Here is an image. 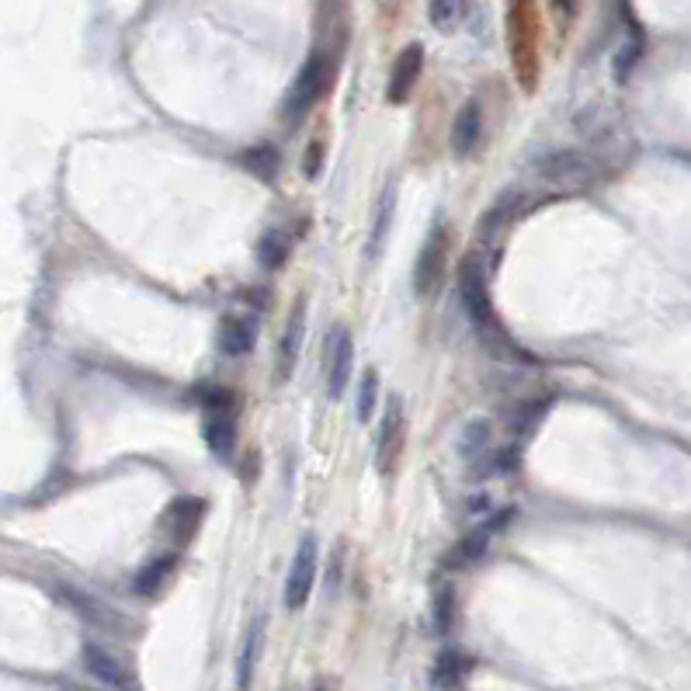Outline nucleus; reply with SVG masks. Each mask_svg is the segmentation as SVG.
Wrapping results in <instances>:
<instances>
[{
	"label": "nucleus",
	"mask_w": 691,
	"mask_h": 691,
	"mask_svg": "<svg viewBox=\"0 0 691 691\" xmlns=\"http://www.w3.org/2000/svg\"><path fill=\"white\" fill-rule=\"evenodd\" d=\"M351 369H354V341L344 327H338L334 334H330V348H327V393H330V400H338L348 390Z\"/></svg>",
	"instance_id": "obj_9"
},
{
	"label": "nucleus",
	"mask_w": 691,
	"mask_h": 691,
	"mask_svg": "<svg viewBox=\"0 0 691 691\" xmlns=\"http://www.w3.org/2000/svg\"><path fill=\"white\" fill-rule=\"evenodd\" d=\"M302 171L310 174V177H317V171H320V146L306 149V164H302Z\"/></svg>",
	"instance_id": "obj_30"
},
{
	"label": "nucleus",
	"mask_w": 691,
	"mask_h": 691,
	"mask_svg": "<svg viewBox=\"0 0 691 691\" xmlns=\"http://www.w3.org/2000/svg\"><path fill=\"white\" fill-rule=\"evenodd\" d=\"M313 584H317V543L302 539L299 549H296V559H292L289 580H286V605L292 611H299L306 601H310Z\"/></svg>",
	"instance_id": "obj_7"
},
{
	"label": "nucleus",
	"mask_w": 691,
	"mask_h": 691,
	"mask_svg": "<svg viewBox=\"0 0 691 691\" xmlns=\"http://www.w3.org/2000/svg\"><path fill=\"white\" fill-rule=\"evenodd\" d=\"M539 174L553 185H587L595 171L584 157H577V153H553V157L539 164Z\"/></svg>",
	"instance_id": "obj_11"
},
{
	"label": "nucleus",
	"mask_w": 691,
	"mask_h": 691,
	"mask_svg": "<svg viewBox=\"0 0 691 691\" xmlns=\"http://www.w3.org/2000/svg\"><path fill=\"white\" fill-rule=\"evenodd\" d=\"M244 164L258 174V177H265V182H271L275 177V167H278V153H275V146H258V149H247L244 153Z\"/></svg>",
	"instance_id": "obj_25"
},
{
	"label": "nucleus",
	"mask_w": 691,
	"mask_h": 691,
	"mask_svg": "<svg viewBox=\"0 0 691 691\" xmlns=\"http://www.w3.org/2000/svg\"><path fill=\"white\" fill-rule=\"evenodd\" d=\"M171 570H174V559H171V556L153 559L149 567H143V570H140V577L133 580V591H136L140 598H153V595H161V587L167 584Z\"/></svg>",
	"instance_id": "obj_20"
},
{
	"label": "nucleus",
	"mask_w": 691,
	"mask_h": 691,
	"mask_svg": "<svg viewBox=\"0 0 691 691\" xmlns=\"http://www.w3.org/2000/svg\"><path fill=\"white\" fill-rule=\"evenodd\" d=\"M393 202H396V188H386L382 192V198H379V216H375V229H372V247H369V254L375 258L379 254V247H382V237H386V226H390V216H393Z\"/></svg>",
	"instance_id": "obj_24"
},
{
	"label": "nucleus",
	"mask_w": 691,
	"mask_h": 691,
	"mask_svg": "<svg viewBox=\"0 0 691 691\" xmlns=\"http://www.w3.org/2000/svg\"><path fill=\"white\" fill-rule=\"evenodd\" d=\"M330 73H334V66H330V60L323 53H313L310 60H306V66L299 70L296 84L289 87V97H286V118L289 122H302L306 115H310V109L330 87Z\"/></svg>",
	"instance_id": "obj_2"
},
{
	"label": "nucleus",
	"mask_w": 691,
	"mask_h": 691,
	"mask_svg": "<svg viewBox=\"0 0 691 691\" xmlns=\"http://www.w3.org/2000/svg\"><path fill=\"white\" fill-rule=\"evenodd\" d=\"M434 622H439V632H448V626H452V587H445V591L439 595V601H434Z\"/></svg>",
	"instance_id": "obj_28"
},
{
	"label": "nucleus",
	"mask_w": 691,
	"mask_h": 691,
	"mask_svg": "<svg viewBox=\"0 0 691 691\" xmlns=\"http://www.w3.org/2000/svg\"><path fill=\"white\" fill-rule=\"evenodd\" d=\"M202 510H206V504L195 501V497L174 501L171 510H167V532H171V539L188 543V539H192V532H195L198 522H202Z\"/></svg>",
	"instance_id": "obj_13"
},
{
	"label": "nucleus",
	"mask_w": 691,
	"mask_h": 691,
	"mask_svg": "<svg viewBox=\"0 0 691 691\" xmlns=\"http://www.w3.org/2000/svg\"><path fill=\"white\" fill-rule=\"evenodd\" d=\"M510 45L525 87H535V24H532V0H510Z\"/></svg>",
	"instance_id": "obj_4"
},
{
	"label": "nucleus",
	"mask_w": 691,
	"mask_h": 691,
	"mask_svg": "<svg viewBox=\"0 0 691 691\" xmlns=\"http://www.w3.org/2000/svg\"><path fill=\"white\" fill-rule=\"evenodd\" d=\"M261 643H265V619L254 622L247 639H244V650H240V660H237V688L240 691L250 688L254 668H258V657H261Z\"/></svg>",
	"instance_id": "obj_16"
},
{
	"label": "nucleus",
	"mask_w": 691,
	"mask_h": 691,
	"mask_svg": "<svg viewBox=\"0 0 691 691\" xmlns=\"http://www.w3.org/2000/svg\"><path fill=\"white\" fill-rule=\"evenodd\" d=\"M63 595H66V601L76 608V616L81 619H87L91 626H101V629H112L115 632V626L122 622L112 608H105L97 598H91V595H81V591H70V587H63Z\"/></svg>",
	"instance_id": "obj_17"
},
{
	"label": "nucleus",
	"mask_w": 691,
	"mask_h": 691,
	"mask_svg": "<svg viewBox=\"0 0 691 691\" xmlns=\"http://www.w3.org/2000/svg\"><path fill=\"white\" fill-rule=\"evenodd\" d=\"M458 296H463V306L473 320V330L476 338L483 341V348L491 351L497 362H528L525 348L507 334V327L501 323L497 310H494V299H491V281H486V271H483V261L476 254L463 261L458 268Z\"/></svg>",
	"instance_id": "obj_1"
},
{
	"label": "nucleus",
	"mask_w": 691,
	"mask_h": 691,
	"mask_svg": "<svg viewBox=\"0 0 691 691\" xmlns=\"http://www.w3.org/2000/svg\"><path fill=\"white\" fill-rule=\"evenodd\" d=\"M286 254H289V237L281 234V229H268V234L261 237V244H258V261L265 268H281Z\"/></svg>",
	"instance_id": "obj_22"
},
{
	"label": "nucleus",
	"mask_w": 691,
	"mask_h": 691,
	"mask_svg": "<svg viewBox=\"0 0 691 691\" xmlns=\"http://www.w3.org/2000/svg\"><path fill=\"white\" fill-rule=\"evenodd\" d=\"M375 403H379V372L369 369L365 379H362V390H358V421H372L375 414Z\"/></svg>",
	"instance_id": "obj_26"
},
{
	"label": "nucleus",
	"mask_w": 691,
	"mask_h": 691,
	"mask_svg": "<svg viewBox=\"0 0 691 691\" xmlns=\"http://www.w3.org/2000/svg\"><path fill=\"white\" fill-rule=\"evenodd\" d=\"M549 8H553L556 18L574 21V14H577V8H580V0H549Z\"/></svg>",
	"instance_id": "obj_29"
},
{
	"label": "nucleus",
	"mask_w": 691,
	"mask_h": 691,
	"mask_svg": "<svg viewBox=\"0 0 691 691\" xmlns=\"http://www.w3.org/2000/svg\"><path fill=\"white\" fill-rule=\"evenodd\" d=\"M424 73V45L421 42H411L403 49V53L396 56L393 63V73H390V87H386V97L390 105H406V97L414 94L417 81Z\"/></svg>",
	"instance_id": "obj_8"
},
{
	"label": "nucleus",
	"mask_w": 691,
	"mask_h": 691,
	"mask_svg": "<svg viewBox=\"0 0 691 691\" xmlns=\"http://www.w3.org/2000/svg\"><path fill=\"white\" fill-rule=\"evenodd\" d=\"M445 265H448V254H445V229L434 226L421 254H417V265H414V292L431 299L434 292L442 289L445 281Z\"/></svg>",
	"instance_id": "obj_5"
},
{
	"label": "nucleus",
	"mask_w": 691,
	"mask_h": 691,
	"mask_svg": "<svg viewBox=\"0 0 691 691\" xmlns=\"http://www.w3.org/2000/svg\"><path fill=\"white\" fill-rule=\"evenodd\" d=\"M84 668L112 691H143L130 663L101 643H84Z\"/></svg>",
	"instance_id": "obj_6"
},
{
	"label": "nucleus",
	"mask_w": 691,
	"mask_h": 691,
	"mask_svg": "<svg viewBox=\"0 0 691 691\" xmlns=\"http://www.w3.org/2000/svg\"><path fill=\"white\" fill-rule=\"evenodd\" d=\"M643 56V32H639V24L629 18V42H626V49L619 53V60H616V73L619 76H626L632 66H636V60Z\"/></svg>",
	"instance_id": "obj_27"
},
{
	"label": "nucleus",
	"mask_w": 691,
	"mask_h": 691,
	"mask_svg": "<svg viewBox=\"0 0 691 691\" xmlns=\"http://www.w3.org/2000/svg\"><path fill=\"white\" fill-rule=\"evenodd\" d=\"M491 532H494V525H486V528L466 535V539L452 549V567H470V563H476V559L486 553V543H491Z\"/></svg>",
	"instance_id": "obj_21"
},
{
	"label": "nucleus",
	"mask_w": 691,
	"mask_h": 691,
	"mask_svg": "<svg viewBox=\"0 0 691 691\" xmlns=\"http://www.w3.org/2000/svg\"><path fill=\"white\" fill-rule=\"evenodd\" d=\"M494 445V427L491 421H470L463 427V442H458V448H463V455L470 458V463H479V458H486V452H491Z\"/></svg>",
	"instance_id": "obj_19"
},
{
	"label": "nucleus",
	"mask_w": 691,
	"mask_h": 691,
	"mask_svg": "<svg viewBox=\"0 0 691 691\" xmlns=\"http://www.w3.org/2000/svg\"><path fill=\"white\" fill-rule=\"evenodd\" d=\"M479 130H483V105L473 97L466 101L463 109H458L455 122H452V149L458 153V157H466V153L476 149V140H479Z\"/></svg>",
	"instance_id": "obj_12"
},
{
	"label": "nucleus",
	"mask_w": 691,
	"mask_h": 691,
	"mask_svg": "<svg viewBox=\"0 0 691 691\" xmlns=\"http://www.w3.org/2000/svg\"><path fill=\"white\" fill-rule=\"evenodd\" d=\"M473 668V660L466 653L458 650H445L439 660H434V671H431V681L434 688H455L458 681H463Z\"/></svg>",
	"instance_id": "obj_18"
},
{
	"label": "nucleus",
	"mask_w": 691,
	"mask_h": 691,
	"mask_svg": "<svg viewBox=\"0 0 691 691\" xmlns=\"http://www.w3.org/2000/svg\"><path fill=\"white\" fill-rule=\"evenodd\" d=\"M427 14H431V24L439 32H452L458 24V18H463V0H431Z\"/></svg>",
	"instance_id": "obj_23"
},
{
	"label": "nucleus",
	"mask_w": 691,
	"mask_h": 691,
	"mask_svg": "<svg viewBox=\"0 0 691 691\" xmlns=\"http://www.w3.org/2000/svg\"><path fill=\"white\" fill-rule=\"evenodd\" d=\"M302 334H306V302L299 299L289 313V323H286V334L278 341V365H275V375L278 382H289L296 365H299V351H302Z\"/></svg>",
	"instance_id": "obj_10"
},
{
	"label": "nucleus",
	"mask_w": 691,
	"mask_h": 691,
	"mask_svg": "<svg viewBox=\"0 0 691 691\" xmlns=\"http://www.w3.org/2000/svg\"><path fill=\"white\" fill-rule=\"evenodd\" d=\"M317 691H323V688H317Z\"/></svg>",
	"instance_id": "obj_31"
},
{
	"label": "nucleus",
	"mask_w": 691,
	"mask_h": 691,
	"mask_svg": "<svg viewBox=\"0 0 691 691\" xmlns=\"http://www.w3.org/2000/svg\"><path fill=\"white\" fill-rule=\"evenodd\" d=\"M202 431H206V445L226 458L237 445V414L229 406V393H209L202 406Z\"/></svg>",
	"instance_id": "obj_3"
},
{
	"label": "nucleus",
	"mask_w": 691,
	"mask_h": 691,
	"mask_svg": "<svg viewBox=\"0 0 691 691\" xmlns=\"http://www.w3.org/2000/svg\"><path fill=\"white\" fill-rule=\"evenodd\" d=\"M400 439H403V406H400V400H393L386 421H382V427H379V448H375V455H379V470H390V463L396 458Z\"/></svg>",
	"instance_id": "obj_14"
},
{
	"label": "nucleus",
	"mask_w": 691,
	"mask_h": 691,
	"mask_svg": "<svg viewBox=\"0 0 691 691\" xmlns=\"http://www.w3.org/2000/svg\"><path fill=\"white\" fill-rule=\"evenodd\" d=\"M219 351L226 358H244L250 348H254V327L247 320H237V317H226L219 323Z\"/></svg>",
	"instance_id": "obj_15"
}]
</instances>
